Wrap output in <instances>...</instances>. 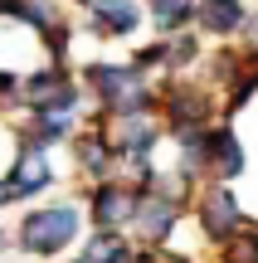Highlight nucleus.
Segmentation results:
<instances>
[{
    "mask_svg": "<svg viewBox=\"0 0 258 263\" xmlns=\"http://www.w3.org/2000/svg\"><path fill=\"white\" fill-rule=\"evenodd\" d=\"M88 229V210L78 205V200H54V205H34L25 219L15 224V249L25 258H64L68 249L83 239Z\"/></svg>",
    "mask_w": 258,
    "mask_h": 263,
    "instance_id": "obj_1",
    "label": "nucleus"
},
{
    "mask_svg": "<svg viewBox=\"0 0 258 263\" xmlns=\"http://www.w3.org/2000/svg\"><path fill=\"white\" fill-rule=\"evenodd\" d=\"M83 88L103 112H156V103H161L151 88V73L136 64H88Z\"/></svg>",
    "mask_w": 258,
    "mask_h": 263,
    "instance_id": "obj_2",
    "label": "nucleus"
},
{
    "mask_svg": "<svg viewBox=\"0 0 258 263\" xmlns=\"http://www.w3.org/2000/svg\"><path fill=\"white\" fill-rule=\"evenodd\" d=\"M156 112H161L166 132H190V127H214L220 117H214V88L205 83V78L195 73H171L161 88H156Z\"/></svg>",
    "mask_w": 258,
    "mask_h": 263,
    "instance_id": "obj_3",
    "label": "nucleus"
},
{
    "mask_svg": "<svg viewBox=\"0 0 258 263\" xmlns=\"http://www.w3.org/2000/svg\"><path fill=\"white\" fill-rule=\"evenodd\" d=\"M190 224L200 229V239L220 254V249L229 244V239H239L253 219H249V210H244V200L234 195V185H200V195H195V205H190Z\"/></svg>",
    "mask_w": 258,
    "mask_h": 263,
    "instance_id": "obj_4",
    "label": "nucleus"
},
{
    "mask_svg": "<svg viewBox=\"0 0 258 263\" xmlns=\"http://www.w3.org/2000/svg\"><path fill=\"white\" fill-rule=\"evenodd\" d=\"M136 205H142V185L127 176L97 180L83 185V210H88V229H103V234H132Z\"/></svg>",
    "mask_w": 258,
    "mask_h": 263,
    "instance_id": "obj_5",
    "label": "nucleus"
},
{
    "mask_svg": "<svg viewBox=\"0 0 258 263\" xmlns=\"http://www.w3.org/2000/svg\"><path fill=\"white\" fill-rule=\"evenodd\" d=\"M185 215H190V205L166 200L156 190H142V205H136V219H132V239L146 244V249H171L181 224H185Z\"/></svg>",
    "mask_w": 258,
    "mask_h": 263,
    "instance_id": "obj_6",
    "label": "nucleus"
},
{
    "mask_svg": "<svg viewBox=\"0 0 258 263\" xmlns=\"http://www.w3.org/2000/svg\"><path fill=\"white\" fill-rule=\"evenodd\" d=\"M244 171H249V151H244L239 132L220 117L210 127V146H205V185H234Z\"/></svg>",
    "mask_w": 258,
    "mask_h": 263,
    "instance_id": "obj_7",
    "label": "nucleus"
},
{
    "mask_svg": "<svg viewBox=\"0 0 258 263\" xmlns=\"http://www.w3.org/2000/svg\"><path fill=\"white\" fill-rule=\"evenodd\" d=\"M68 151H73V171L88 180V185H97V180H112L117 171H122V161H117V151H112V141H107L103 122L83 127L73 141H68Z\"/></svg>",
    "mask_w": 258,
    "mask_h": 263,
    "instance_id": "obj_8",
    "label": "nucleus"
},
{
    "mask_svg": "<svg viewBox=\"0 0 258 263\" xmlns=\"http://www.w3.org/2000/svg\"><path fill=\"white\" fill-rule=\"evenodd\" d=\"M5 185H10V200H39V195H49V190H54V166H49V151L34 146V141H19L15 166H10Z\"/></svg>",
    "mask_w": 258,
    "mask_h": 263,
    "instance_id": "obj_9",
    "label": "nucleus"
},
{
    "mask_svg": "<svg viewBox=\"0 0 258 263\" xmlns=\"http://www.w3.org/2000/svg\"><path fill=\"white\" fill-rule=\"evenodd\" d=\"M146 20V0H93L88 5V29L103 39H127Z\"/></svg>",
    "mask_w": 258,
    "mask_h": 263,
    "instance_id": "obj_10",
    "label": "nucleus"
},
{
    "mask_svg": "<svg viewBox=\"0 0 258 263\" xmlns=\"http://www.w3.org/2000/svg\"><path fill=\"white\" fill-rule=\"evenodd\" d=\"M244 25H249V5L244 0H200V10H195V29L205 39H214V44L239 39Z\"/></svg>",
    "mask_w": 258,
    "mask_h": 263,
    "instance_id": "obj_11",
    "label": "nucleus"
},
{
    "mask_svg": "<svg viewBox=\"0 0 258 263\" xmlns=\"http://www.w3.org/2000/svg\"><path fill=\"white\" fill-rule=\"evenodd\" d=\"M78 137V117H64V112H29L25 127H19V141H34V146H68Z\"/></svg>",
    "mask_w": 258,
    "mask_h": 263,
    "instance_id": "obj_12",
    "label": "nucleus"
},
{
    "mask_svg": "<svg viewBox=\"0 0 258 263\" xmlns=\"http://www.w3.org/2000/svg\"><path fill=\"white\" fill-rule=\"evenodd\" d=\"M195 10H200V0H146V15H151V25H156L161 39L185 34V29L195 25Z\"/></svg>",
    "mask_w": 258,
    "mask_h": 263,
    "instance_id": "obj_13",
    "label": "nucleus"
},
{
    "mask_svg": "<svg viewBox=\"0 0 258 263\" xmlns=\"http://www.w3.org/2000/svg\"><path fill=\"white\" fill-rule=\"evenodd\" d=\"M83 258L88 263H136V239L132 234H103L93 229L83 244Z\"/></svg>",
    "mask_w": 258,
    "mask_h": 263,
    "instance_id": "obj_14",
    "label": "nucleus"
},
{
    "mask_svg": "<svg viewBox=\"0 0 258 263\" xmlns=\"http://www.w3.org/2000/svg\"><path fill=\"white\" fill-rule=\"evenodd\" d=\"M220 263H258V224H249L239 239L220 249Z\"/></svg>",
    "mask_w": 258,
    "mask_h": 263,
    "instance_id": "obj_15",
    "label": "nucleus"
},
{
    "mask_svg": "<svg viewBox=\"0 0 258 263\" xmlns=\"http://www.w3.org/2000/svg\"><path fill=\"white\" fill-rule=\"evenodd\" d=\"M171 59H175L171 39H156V44H142V49H136L132 64H136V68H146V73H151V68H166V73H171Z\"/></svg>",
    "mask_w": 258,
    "mask_h": 263,
    "instance_id": "obj_16",
    "label": "nucleus"
},
{
    "mask_svg": "<svg viewBox=\"0 0 258 263\" xmlns=\"http://www.w3.org/2000/svg\"><path fill=\"white\" fill-rule=\"evenodd\" d=\"M39 44H44L49 64H64V59H68V44H73V29H68V25H54V29L39 34Z\"/></svg>",
    "mask_w": 258,
    "mask_h": 263,
    "instance_id": "obj_17",
    "label": "nucleus"
},
{
    "mask_svg": "<svg viewBox=\"0 0 258 263\" xmlns=\"http://www.w3.org/2000/svg\"><path fill=\"white\" fill-rule=\"evenodd\" d=\"M136 263H195L190 254H181V249H146V244H136Z\"/></svg>",
    "mask_w": 258,
    "mask_h": 263,
    "instance_id": "obj_18",
    "label": "nucleus"
},
{
    "mask_svg": "<svg viewBox=\"0 0 258 263\" xmlns=\"http://www.w3.org/2000/svg\"><path fill=\"white\" fill-rule=\"evenodd\" d=\"M239 49L258 64V15H249V25H244V34H239Z\"/></svg>",
    "mask_w": 258,
    "mask_h": 263,
    "instance_id": "obj_19",
    "label": "nucleus"
},
{
    "mask_svg": "<svg viewBox=\"0 0 258 263\" xmlns=\"http://www.w3.org/2000/svg\"><path fill=\"white\" fill-rule=\"evenodd\" d=\"M5 205H10V185L0 180V210H5Z\"/></svg>",
    "mask_w": 258,
    "mask_h": 263,
    "instance_id": "obj_20",
    "label": "nucleus"
},
{
    "mask_svg": "<svg viewBox=\"0 0 258 263\" xmlns=\"http://www.w3.org/2000/svg\"><path fill=\"white\" fill-rule=\"evenodd\" d=\"M68 263H88V258H83V254H78V258H68Z\"/></svg>",
    "mask_w": 258,
    "mask_h": 263,
    "instance_id": "obj_21",
    "label": "nucleus"
}]
</instances>
